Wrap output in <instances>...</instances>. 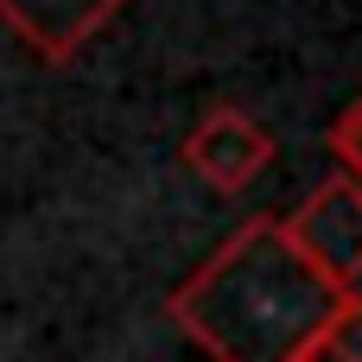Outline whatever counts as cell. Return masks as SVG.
Listing matches in <instances>:
<instances>
[{"mask_svg": "<svg viewBox=\"0 0 362 362\" xmlns=\"http://www.w3.org/2000/svg\"><path fill=\"white\" fill-rule=\"evenodd\" d=\"M178 159H185V172H197L210 191L235 197V191H248V185L274 165V134H267L248 108L216 102V108L197 115V127L185 134Z\"/></svg>", "mask_w": 362, "mask_h": 362, "instance_id": "cell-3", "label": "cell"}, {"mask_svg": "<svg viewBox=\"0 0 362 362\" xmlns=\"http://www.w3.org/2000/svg\"><path fill=\"white\" fill-rule=\"evenodd\" d=\"M280 229H286V242H293L331 286H344V293L362 286V185L356 178L331 172L318 191H305V197L280 216Z\"/></svg>", "mask_w": 362, "mask_h": 362, "instance_id": "cell-2", "label": "cell"}, {"mask_svg": "<svg viewBox=\"0 0 362 362\" xmlns=\"http://www.w3.org/2000/svg\"><path fill=\"white\" fill-rule=\"evenodd\" d=\"M299 362H362V299H350Z\"/></svg>", "mask_w": 362, "mask_h": 362, "instance_id": "cell-5", "label": "cell"}, {"mask_svg": "<svg viewBox=\"0 0 362 362\" xmlns=\"http://www.w3.org/2000/svg\"><path fill=\"white\" fill-rule=\"evenodd\" d=\"M134 0H0V25L38 57V64H70L102 25H115V13H127Z\"/></svg>", "mask_w": 362, "mask_h": 362, "instance_id": "cell-4", "label": "cell"}, {"mask_svg": "<svg viewBox=\"0 0 362 362\" xmlns=\"http://www.w3.org/2000/svg\"><path fill=\"white\" fill-rule=\"evenodd\" d=\"M350 299L286 242L280 216H248L178 280L165 318L210 362H299Z\"/></svg>", "mask_w": 362, "mask_h": 362, "instance_id": "cell-1", "label": "cell"}, {"mask_svg": "<svg viewBox=\"0 0 362 362\" xmlns=\"http://www.w3.org/2000/svg\"><path fill=\"white\" fill-rule=\"evenodd\" d=\"M325 146H331V159L344 165V178H356V185H362V95L337 115V121H331Z\"/></svg>", "mask_w": 362, "mask_h": 362, "instance_id": "cell-6", "label": "cell"}]
</instances>
